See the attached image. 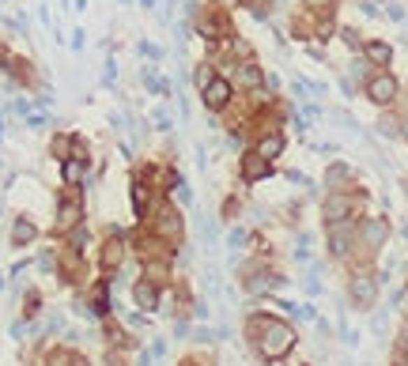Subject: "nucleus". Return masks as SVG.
<instances>
[{"mask_svg": "<svg viewBox=\"0 0 408 366\" xmlns=\"http://www.w3.org/2000/svg\"><path fill=\"white\" fill-rule=\"evenodd\" d=\"M295 328L287 325V321H276V317H265L261 314V332L254 336V344H257V351H261V359L268 363H280L287 351L295 347Z\"/></svg>", "mask_w": 408, "mask_h": 366, "instance_id": "f257e3e1", "label": "nucleus"}, {"mask_svg": "<svg viewBox=\"0 0 408 366\" xmlns=\"http://www.w3.org/2000/svg\"><path fill=\"white\" fill-rule=\"evenodd\" d=\"M147 215H152V234L159 242H170L182 234V212L174 204H159V208H152Z\"/></svg>", "mask_w": 408, "mask_h": 366, "instance_id": "f03ea898", "label": "nucleus"}, {"mask_svg": "<svg viewBox=\"0 0 408 366\" xmlns=\"http://www.w3.org/2000/svg\"><path fill=\"white\" fill-rule=\"evenodd\" d=\"M356 208H359V196L356 193H329L326 204H321V215L333 223H351L356 219Z\"/></svg>", "mask_w": 408, "mask_h": 366, "instance_id": "7ed1b4c3", "label": "nucleus"}, {"mask_svg": "<svg viewBox=\"0 0 408 366\" xmlns=\"http://www.w3.org/2000/svg\"><path fill=\"white\" fill-rule=\"evenodd\" d=\"M284 284V276L280 272H272V268H265V265H249L246 268V279H242V291L246 295H268V291H276Z\"/></svg>", "mask_w": 408, "mask_h": 366, "instance_id": "20e7f679", "label": "nucleus"}, {"mask_svg": "<svg viewBox=\"0 0 408 366\" xmlns=\"http://www.w3.org/2000/svg\"><path fill=\"white\" fill-rule=\"evenodd\" d=\"M348 295H351V302H356V309H370L378 298V279L370 276V272H351Z\"/></svg>", "mask_w": 408, "mask_h": 366, "instance_id": "39448f33", "label": "nucleus"}, {"mask_svg": "<svg viewBox=\"0 0 408 366\" xmlns=\"http://www.w3.org/2000/svg\"><path fill=\"white\" fill-rule=\"evenodd\" d=\"M397 91H401V83L389 76V72H374V76L367 80V98L374 102V106H389V102L397 98Z\"/></svg>", "mask_w": 408, "mask_h": 366, "instance_id": "423d86ee", "label": "nucleus"}, {"mask_svg": "<svg viewBox=\"0 0 408 366\" xmlns=\"http://www.w3.org/2000/svg\"><path fill=\"white\" fill-rule=\"evenodd\" d=\"M197 31H201V38H208V42H224V38H231V23H227V15L219 12V8H204Z\"/></svg>", "mask_w": 408, "mask_h": 366, "instance_id": "0eeeda50", "label": "nucleus"}, {"mask_svg": "<svg viewBox=\"0 0 408 366\" xmlns=\"http://www.w3.org/2000/svg\"><path fill=\"white\" fill-rule=\"evenodd\" d=\"M356 238L363 242L367 253H378V249L386 246V238H389V223L386 219H363L356 227Z\"/></svg>", "mask_w": 408, "mask_h": 366, "instance_id": "6e6552de", "label": "nucleus"}, {"mask_svg": "<svg viewBox=\"0 0 408 366\" xmlns=\"http://www.w3.org/2000/svg\"><path fill=\"white\" fill-rule=\"evenodd\" d=\"M326 238H329V253H333V257H348L351 242H356V223H333Z\"/></svg>", "mask_w": 408, "mask_h": 366, "instance_id": "1a4fd4ad", "label": "nucleus"}, {"mask_svg": "<svg viewBox=\"0 0 408 366\" xmlns=\"http://www.w3.org/2000/svg\"><path fill=\"white\" fill-rule=\"evenodd\" d=\"M201 95H204V106H208V110H224L227 102H231V95H235V87H231V80L216 76V80L208 83V87L201 91Z\"/></svg>", "mask_w": 408, "mask_h": 366, "instance_id": "9d476101", "label": "nucleus"}, {"mask_svg": "<svg viewBox=\"0 0 408 366\" xmlns=\"http://www.w3.org/2000/svg\"><path fill=\"white\" fill-rule=\"evenodd\" d=\"M80 219H83V204L72 200V196H64L61 208H57V234H72L80 227Z\"/></svg>", "mask_w": 408, "mask_h": 366, "instance_id": "9b49d317", "label": "nucleus"}, {"mask_svg": "<svg viewBox=\"0 0 408 366\" xmlns=\"http://www.w3.org/2000/svg\"><path fill=\"white\" fill-rule=\"evenodd\" d=\"M144 279H147V284H155V287L170 284V279H174L170 261H166V257H144Z\"/></svg>", "mask_w": 408, "mask_h": 366, "instance_id": "f8f14e48", "label": "nucleus"}, {"mask_svg": "<svg viewBox=\"0 0 408 366\" xmlns=\"http://www.w3.org/2000/svg\"><path fill=\"white\" fill-rule=\"evenodd\" d=\"M272 174V163H265L257 152L242 155V182H261V177Z\"/></svg>", "mask_w": 408, "mask_h": 366, "instance_id": "ddd939ff", "label": "nucleus"}, {"mask_svg": "<svg viewBox=\"0 0 408 366\" xmlns=\"http://www.w3.org/2000/svg\"><path fill=\"white\" fill-rule=\"evenodd\" d=\"M125 261V242L117 238V234H110L106 242H102V268L106 272H114L117 265Z\"/></svg>", "mask_w": 408, "mask_h": 366, "instance_id": "4468645a", "label": "nucleus"}, {"mask_svg": "<svg viewBox=\"0 0 408 366\" xmlns=\"http://www.w3.org/2000/svg\"><path fill=\"white\" fill-rule=\"evenodd\" d=\"M133 302L140 309H159V287L147 284V279H136L133 284Z\"/></svg>", "mask_w": 408, "mask_h": 366, "instance_id": "2eb2a0df", "label": "nucleus"}, {"mask_svg": "<svg viewBox=\"0 0 408 366\" xmlns=\"http://www.w3.org/2000/svg\"><path fill=\"white\" fill-rule=\"evenodd\" d=\"M34 238H38V227H34V219L20 215V219L12 223V246H15V249H23V246H31Z\"/></svg>", "mask_w": 408, "mask_h": 366, "instance_id": "dca6fc26", "label": "nucleus"}, {"mask_svg": "<svg viewBox=\"0 0 408 366\" xmlns=\"http://www.w3.org/2000/svg\"><path fill=\"white\" fill-rule=\"evenodd\" d=\"M257 155H261L265 163L280 159V155H284V136H280V133H265L261 140H257Z\"/></svg>", "mask_w": 408, "mask_h": 366, "instance_id": "f3484780", "label": "nucleus"}, {"mask_svg": "<svg viewBox=\"0 0 408 366\" xmlns=\"http://www.w3.org/2000/svg\"><path fill=\"white\" fill-rule=\"evenodd\" d=\"M133 212L136 215L152 212V185H147L144 177H133Z\"/></svg>", "mask_w": 408, "mask_h": 366, "instance_id": "a211bd4d", "label": "nucleus"}, {"mask_svg": "<svg viewBox=\"0 0 408 366\" xmlns=\"http://www.w3.org/2000/svg\"><path fill=\"white\" fill-rule=\"evenodd\" d=\"M235 68H238V83H242V87H249V91H257V87L265 83V72L257 68L254 61H242V64H235Z\"/></svg>", "mask_w": 408, "mask_h": 366, "instance_id": "6ab92c4d", "label": "nucleus"}, {"mask_svg": "<svg viewBox=\"0 0 408 366\" xmlns=\"http://www.w3.org/2000/svg\"><path fill=\"white\" fill-rule=\"evenodd\" d=\"M363 53H367V64H374V68H386V64L393 61V50H389L386 42H367Z\"/></svg>", "mask_w": 408, "mask_h": 366, "instance_id": "aec40b11", "label": "nucleus"}, {"mask_svg": "<svg viewBox=\"0 0 408 366\" xmlns=\"http://www.w3.org/2000/svg\"><path fill=\"white\" fill-rule=\"evenodd\" d=\"M102 332H106V344L110 347H129V336H125V328L114 321V317H102Z\"/></svg>", "mask_w": 408, "mask_h": 366, "instance_id": "412c9836", "label": "nucleus"}, {"mask_svg": "<svg viewBox=\"0 0 408 366\" xmlns=\"http://www.w3.org/2000/svg\"><path fill=\"white\" fill-rule=\"evenodd\" d=\"M348 177H351V170H348V166H344V163H333V166H329V170H326V185H329V189H333V193H344V189H340V185H344V182H348Z\"/></svg>", "mask_w": 408, "mask_h": 366, "instance_id": "4be33fe9", "label": "nucleus"}, {"mask_svg": "<svg viewBox=\"0 0 408 366\" xmlns=\"http://www.w3.org/2000/svg\"><path fill=\"white\" fill-rule=\"evenodd\" d=\"M110 284H99L95 291H91V309H95L99 317H110Z\"/></svg>", "mask_w": 408, "mask_h": 366, "instance_id": "5701e85b", "label": "nucleus"}, {"mask_svg": "<svg viewBox=\"0 0 408 366\" xmlns=\"http://www.w3.org/2000/svg\"><path fill=\"white\" fill-rule=\"evenodd\" d=\"M83 174H87V166L76 163V159H68V163H64V185H80Z\"/></svg>", "mask_w": 408, "mask_h": 366, "instance_id": "b1692460", "label": "nucleus"}, {"mask_svg": "<svg viewBox=\"0 0 408 366\" xmlns=\"http://www.w3.org/2000/svg\"><path fill=\"white\" fill-rule=\"evenodd\" d=\"M50 152L61 159V163H68L72 159V136H53V144H50Z\"/></svg>", "mask_w": 408, "mask_h": 366, "instance_id": "393cba45", "label": "nucleus"}, {"mask_svg": "<svg viewBox=\"0 0 408 366\" xmlns=\"http://www.w3.org/2000/svg\"><path fill=\"white\" fill-rule=\"evenodd\" d=\"M76 363V355L68 351V347H57V351H50V359H45V366H72Z\"/></svg>", "mask_w": 408, "mask_h": 366, "instance_id": "a878e982", "label": "nucleus"}, {"mask_svg": "<svg viewBox=\"0 0 408 366\" xmlns=\"http://www.w3.org/2000/svg\"><path fill=\"white\" fill-rule=\"evenodd\" d=\"M83 246H87V230L76 227V230L68 234V249H72V253H83Z\"/></svg>", "mask_w": 408, "mask_h": 366, "instance_id": "bb28decb", "label": "nucleus"}, {"mask_svg": "<svg viewBox=\"0 0 408 366\" xmlns=\"http://www.w3.org/2000/svg\"><path fill=\"white\" fill-rule=\"evenodd\" d=\"M193 80H197V87L204 91L212 80H216V72H212V64H197V76H193Z\"/></svg>", "mask_w": 408, "mask_h": 366, "instance_id": "cd10ccee", "label": "nucleus"}, {"mask_svg": "<svg viewBox=\"0 0 408 366\" xmlns=\"http://www.w3.org/2000/svg\"><path fill=\"white\" fill-rule=\"evenodd\" d=\"M34 314H38V295L31 291V295H27V317H34Z\"/></svg>", "mask_w": 408, "mask_h": 366, "instance_id": "c85d7f7f", "label": "nucleus"}, {"mask_svg": "<svg viewBox=\"0 0 408 366\" xmlns=\"http://www.w3.org/2000/svg\"><path fill=\"white\" fill-rule=\"evenodd\" d=\"M178 200H182V204H189V200H193V189H189L185 182H178Z\"/></svg>", "mask_w": 408, "mask_h": 366, "instance_id": "c756f323", "label": "nucleus"}, {"mask_svg": "<svg viewBox=\"0 0 408 366\" xmlns=\"http://www.w3.org/2000/svg\"><path fill=\"white\" fill-rule=\"evenodd\" d=\"M344 42L351 45V50H356V45H359V34H356V31H344Z\"/></svg>", "mask_w": 408, "mask_h": 366, "instance_id": "7c9ffc66", "label": "nucleus"}, {"mask_svg": "<svg viewBox=\"0 0 408 366\" xmlns=\"http://www.w3.org/2000/svg\"><path fill=\"white\" fill-rule=\"evenodd\" d=\"M72 366H91L87 359H80V355H76V363H72Z\"/></svg>", "mask_w": 408, "mask_h": 366, "instance_id": "2f4dec72", "label": "nucleus"}, {"mask_svg": "<svg viewBox=\"0 0 408 366\" xmlns=\"http://www.w3.org/2000/svg\"><path fill=\"white\" fill-rule=\"evenodd\" d=\"M393 366H408V359H393Z\"/></svg>", "mask_w": 408, "mask_h": 366, "instance_id": "473e14b6", "label": "nucleus"}, {"mask_svg": "<svg viewBox=\"0 0 408 366\" xmlns=\"http://www.w3.org/2000/svg\"><path fill=\"white\" fill-rule=\"evenodd\" d=\"M152 4H155V0H144V8H152Z\"/></svg>", "mask_w": 408, "mask_h": 366, "instance_id": "72a5a7b5", "label": "nucleus"}, {"mask_svg": "<svg viewBox=\"0 0 408 366\" xmlns=\"http://www.w3.org/2000/svg\"><path fill=\"white\" fill-rule=\"evenodd\" d=\"M405 189H408V182H405Z\"/></svg>", "mask_w": 408, "mask_h": 366, "instance_id": "f704fd0d", "label": "nucleus"}]
</instances>
